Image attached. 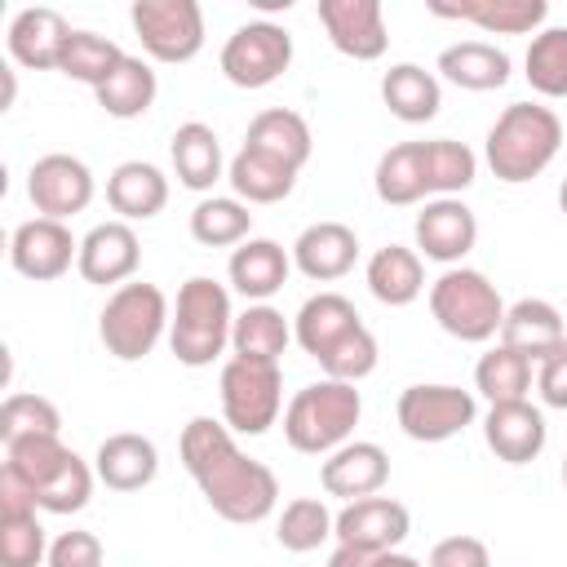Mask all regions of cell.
<instances>
[{
    "mask_svg": "<svg viewBox=\"0 0 567 567\" xmlns=\"http://www.w3.org/2000/svg\"><path fill=\"white\" fill-rule=\"evenodd\" d=\"M337 532V514L319 501V496H297L279 509V523H275V540L288 549V554H310L319 549L323 540H332Z\"/></svg>",
    "mask_w": 567,
    "mask_h": 567,
    "instance_id": "f35d334b",
    "label": "cell"
},
{
    "mask_svg": "<svg viewBox=\"0 0 567 567\" xmlns=\"http://www.w3.org/2000/svg\"><path fill=\"white\" fill-rule=\"evenodd\" d=\"M430 13L470 22V27L487 31V35H532V31H545L549 4L545 0H461V4L434 0Z\"/></svg>",
    "mask_w": 567,
    "mask_h": 567,
    "instance_id": "603a6c76",
    "label": "cell"
},
{
    "mask_svg": "<svg viewBox=\"0 0 567 567\" xmlns=\"http://www.w3.org/2000/svg\"><path fill=\"white\" fill-rule=\"evenodd\" d=\"M93 474L97 483H106L111 492H142L155 483L159 474V452L146 434H133V430H120V434H106L93 452Z\"/></svg>",
    "mask_w": 567,
    "mask_h": 567,
    "instance_id": "7402d4cb",
    "label": "cell"
},
{
    "mask_svg": "<svg viewBox=\"0 0 567 567\" xmlns=\"http://www.w3.org/2000/svg\"><path fill=\"white\" fill-rule=\"evenodd\" d=\"M372 558H377V554H368V549H359V545H337V549L328 554V567H372Z\"/></svg>",
    "mask_w": 567,
    "mask_h": 567,
    "instance_id": "681fc988",
    "label": "cell"
},
{
    "mask_svg": "<svg viewBox=\"0 0 567 567\" xmlns=\"http://www.w3.org/2000/svg\"><path fill=\"white\" fill-rule=\"evenodd\" d=\"M412 235H416V252L425 261L461 266L474 252V244H478V217H474V208L461 195L425 199L416 221H412Z\"/></svg>",
    "mask_w": 567,
    "mask_h": 567,
    "instance_id": "4fadbf2b",
    "label": "cell"
},
{
    "mask_svg": "<svg viewBox=\"0 0 567 567\" xmlns=\"http://www.w3.org/2000/svg\"><path fill=\"white\" fill-rule=\"evenodd\" d=\"M288 270H292V248H284L275 239H261V235L257 239H244L230 252V261H226V279H230V288L248 306L270 301L288 284Z\"/></svg>",
    "mask_w": 567,
    "mask_h": 567,
    "instance_id": "44dd1931",
    "label": "cell"
},
{
    "mask_svg": "<svg viewBox=\"0 0 567 567\" xmlns=\"http://www.w3.org/2000/svg\"><path fill=\"white\" fill-rule=\"evenodd\" d=\"M558 208H563V217H567V177H563V186H558Z\"/></svg>",
    "mask_w": 567,
    "mask_h": 567,
    "instance_id": "f5cc1de1",
    "label": "cell"
},
{
    "mask_svg": "<svg viewBox=\"0 0 567 567\" xmlns=\"http://www.w3.org/2000/svg\"><path fill=\"white\" fill-rule=\"evenodd\" d=\"M31 434H62V412L53 399L18 390L0 403V443L31 439Z\"/></svg>",
    "mask_w": 567,
    "mask_h": 567,
    "instance_id": "7bdbcfd3",
    "label": "cell"
},
{
    "mask_svg": "<svg viewBox=\"0 0 567 567\" xmlns=\"http://www.w3.org/2000/svg\"><path fill=\"white\" fill-rule=\"evenodd\" d=\"M377 359H381V350H377V337L368 332V323H359L354 332H346L323 359H315L319 368H323V377H332V381H350V385H359L363 377H372L377 372Z\"/></svg>",
    "mask_w": 567,
    "mask_h": 567,
    "instance_id": "f6af8a7d",
    "label": "cell"
},
{
    "mask_svg": "<svg viewBox=\"0 0 567 567\" xmlns=\"http://www.w3.org/2000/svg\"><path fill=\"white\" fill-rule=\"evenodd\" d=\"M44 567H102V540L84 527L58 532L49 540V563Z\"/></svg>",
    "mask_w": 567,
    "mask_h": 567,
    "instance_id": "bcb514c9",
    "label": "cell"
},
{
    "mask_svg": "<svg viewBox=\"0 0 567 567\" xmlns=\"http://www.w3.org/2000/svg\"><path fill=\"white\" fill-rule=\"evenodd\" d=\"M523 75L540 97H567V27H545L532 35Z\"/></svg>",
    "mask_w": 567,
    "mask_h": 567,
    "instance_id": "60d3db41",
    "label": "cell"
},
{
    "mask_svg": "<svg viewBox=\"0 0 567 567\" xmlns=\"http://www.w3.org/2000/svg\"><path fill=\"white\" fill-rule=\"evenodd\" d=\"M354 261H359V235L346 221H310L292 239V266L315 284L346 279Z\"/></svg>",
    "mask_w": 567,
    "mask_h": 567,
    "instance_id": "ffe728a7",
    "label": "cell"
},
{
    "mask_svg": "<svg viewBox=\"0 0 567 567\" xmlns=\"http://www.w3.org/2000/svg\"><path fill=\"white\" fill-rule=\"evenodd\" d=\"M368 292L381 301V306H412L421 292H425V261L416 248H403V244H385L368 257Z\"/></svg>",
    "mask_w": 567,
    "mask_h": 567,
    "instance_id": "4dcf8cb0",
    "label": "cell"
},
{
    "mask_svg": "<svg viewBox=\"0 0 567 567\" xmlns=\"http://www.w3.org/2000/svg\"><path fill=\"white\" fill-rule=\"evenodd\" d=\"M120 62H124V49H120L111 35H97V31H71L58 71H62L66 80H80V84L97 89Z\"/></svg>",
    "mask_w": 567,
    "mask_h": 567,
    "instance_id": "b9f144b4",
    "label": "cell"
},
{
    "mask_svg": "<svg viewBox=\"0 0 567 567\" xmlns=\"http://www.w3.org/2000/svg\"><path fill=\"white\" fill-rule=\"evenodd\" d=\"M483 439L496 452V461L505 465H527L545 452L549 443V425L545 412L532 399H514V403H492L483 416Z\"/></svg>",
    "mask_w": 567,
    "mask_h": 567,
    "instance_id": "e0dca14e",
    "label": "cell"
},
{
    "mask_svg": "<svg viewBox=\"0 0 567 567\" xmlns=\"http://www.w3.org/2000/svg\"><path fill=\"white\" fill-rule=\"evenodd\" d=\"M425 567H492V549H487L478 536L456 532V536H443V540L430 549Z\"/></svg>",
    "mask_w": 567,
    "mask_h": 567,
    "instance_id": "7dc6e473",
    "label": "cell"
},
{
    "mask_svg": "<svg viewBox=\"0 0 567 567\" xmlns=\"http://www.w3.org/2000/svg\"><path fill=\"white\" fill-rule=\"evenodd\" d=\"M536 381V363L509 346H492L478 363H474V390L487 399V403H514V399H527Z\"/></svg>",
    "mask_w": 567,
    "mask_h": 567,
    "instance_id": "8d00e7d4",
    "label": "cell"
},
{
    "mask_svg": "<svg viewBox=\"0 0 567 567\" xmlns=\"http://www.w3.org/2000/svg\"><path fill=\"white\" fill-rule=\"evenodd\" d=\"M563 487H567V456H563Z\"/></svg>",
    "mask_w": 567,
    "mask_h": 567,
    "instance_id": "db71d44e",
    "label": "cell"
},
{
    "mask_svg": "<svg viewBox=\"0 0 567 567\" xmlns=\"http://www.w3.org/2000/svg\"><path fill=\"white\" fill-rule=\"evenodd\" d=\"M182 465L195 478L199 496L208 501V509L226 523H261L275 514L279 505V478L266 461L248 456L226 421L213 416H190L182 430Z\"/></svg>",
    "mask_w": 567,
    "mask_h": 567,
    "instance_id": "6da1fadb",
    "label": "cell"
},
{
    "mask_svg": "<svg viewBox=\"0 0 567 567\" xmlns=\"http://www.w3.org/2000/svg\"><path fill=\"white\" fill-rule=\"evenodd\" d=\"M155 93H159V80H155V71H151V62L128 58V53H124V62L93 89L97 106H102L111 120H137V115H146V111L155 106Z\"/></svg>",
    "mask_w": 567,
    "mask_h": 567,
    "instance_id": "836d02e7",
    "label": "cell"
},
{
    "mask_svg": "<svg viewBox=\"0 0 567 567\" xmlns=\"http://www.w3.org/2000/svg\"><path fill=\"white\" fill-rule=\"evenodd\" d=\"M217 62L235 89H266L292 66V35H288V27H279L270 18L244 22L226 35Z\"/></svg>",
    "mask_w": 567,
    "mask_h": 567,
    "instance_id": "ba28073f",
    "label": "cell"
},
{
    "mask_svg": "<svg viewBox=\"0 0 567 567\" xmlns=\"http://www.w3.org/2000/svg\"><path fill=\"white\" fill-rule=\"evenodd\" d=\"M567 337L558 306H549L545 297H523L514 306H505V323H501V346L527 354L532 363H540L558 341Z\"/></svg>",
    "mask_w": 567,
    "mask_h": 567,
    "instance_id": "f1b7e54d",
    "label": "cell"
},
{
    "mask_svg": "<svg viewBox=\"0 0 567 567\" xmlns=\"http://www.w3.org/2000/svg\"><path fill=\"white\" fill-rule=\"evenodd\" d=\"M292 341V328L284 319V310H275L270 301L248 306L244 315H235V332H230V350L235 359H252V363H279L284 350Z\"/></svg>",
    "mask_w": 567,
    "mask_h": 567,
    "instance_id": "e575fe53",
    "label": "cell"
},
{
    "mask_svg": "<svg viewBox=\"0 0 567 567\" xmlns=\"http://www.w3.org/2000/svg\"><path fill=\"white\" fill-rule=\"evenodd\" d=\"M319 22L328 44L354 62H377L390 49L381 0H319Z\"/></svg>",
    "mask_w": 567,
    "mask_h": 567,
    "instance_id": "9a60e30c",
    "label": "cell"
},
{
    "mask_svg": "<svg viewBox=\"0 0 567 567\" xmlns=\"http://www.w3.org/2000/svg\"><path fill=\"white\" fill-rule=\"evenodd\" d=\"M434 71L456 84V89H470V93H492V89H505L509 84V53L487 44V40H461V44H447L434 62Z\"/></svg>",
    "mask_w": 567,
    "mask_h": 567,
    "instance_id": "4316f807",
    "label": "cell"
},
{
    "mask_svg": "<svg viewBox=\"0 0 567 567\" xmlns=\"http://www.w3.org/2000/svg\"><path fill=\"white\" fill-rule=\"evenodd\" d=\"M244 146H252V151H261V155H270V159H279V164L301 173L310 164L315 133H310L306 115H297L288 106H266V111L252 115V124L244 133Z\"/></svg>",
    "mask_w": 567,
    "mask_h": 567,
    "instance_id": "484cf974",
    "label": "cell"
},
{
    "mask_svg": "<svg viewBox=\"0 0 567 567\" xmlns=\"http://www.w3.org/2000/svg\"><path fill=\"white\" fill-rule=\"evenodd\" d=\"M319 483H323V492L337 496V501L377 496V492L390 483V456H385V447L372 443V439H350V443H341L332 456H323Z\"/></svg>",
    "mask_w": 567,
    "mask_h": 567,
    "instance_id": "ac0fdd59",
    "label": "cell"
},
{
    "mask_svg": "<svg viewBox=\"0 0 567 567\" xmlns=\"http://www.w3.org/2000/svg\"><path fill=\"white\" fill-rule=\"evenodd\" d=\"M430 315L434 323L470 346H483L492 337H501L505 323V301L496 292V284L483 270L470 266H447L434 284H430Z\"/></svg>",
    "mask_w": 567,
    "mask_h": 567,
    "instance_id": "5b68a950",
    "label": "cell"
},
{
    "mask_svg": "<svg viewBox=\"0 0 567 567\" xmlns=\"http://www.w3.org/2000/svg\"><path fill=\"white\" fill-rule=\"evenodd\" d=\"M168 323H173L168 297L146 279H128L106 297L97 315V337L106 354H115L120 363H137L159 346V337H168Z\"/></svg>",
    "mask_w": 567,
    "mask_h": 567,
    "instance_id": "8992f818",
    "label": "cell"
},
{
    "mask_svg": "<svg viewBox=\"0 0 567 567\" xmlns=\"http://www.w3.org/2000/svg\"><path fill=\"white\" fill-rule=\"evenodd\" d=\"M93 173L80 155H66V151H53V155H40L27 173V199L40 217H53V221H66L75 213H84L93 204Z\"/></svg>",
    "mask_w": 567,
    "mask_h": 567,
    "instance_id": "8fae6325",
    "label": "cell"
},
{
    "mask_svg": "<svg viewBox=\"0 0 567 567\" xmlns=\"http://www.w3.org/2000/svg\"><path fill=\"white\" fill-rule=\"evenodd\" d=\"M412 532V514L403 501L394 496H363V501H346L337 509V545H359L368 554H385L399 549Z\"/></svg>",
    "mask_w": 567,
    "mask_h": 567,
    "instance_id": "5bb4252c",
    "label": "cell"
},
{
    "mask_svg": "<svg viewBox=\"0 0 567 567\" xmlns=\"http://www.w3.org/2000/svg\"><path fill=\"white\" fill-rule=\"evenodd\" d=\"M363 416V394L350 381H310L301 385L284 408V439L292 452L306 456H332L341 443H350L354 425Z\"/></svg>",
    "mask_w": 567,
    "mask_h": 567,
    "instance_id": "3957f363",
    "label": "cell"
},
{
    "mask_svg": "<svg viewBox=\"0 0 567 567\" xmlns=\"http://www.w3.org/2000/svg\"><path fill=\"white\" fill-rule=\"evenodd\" d=\"M372 186H377V199L390 204V208H408V204L430 199V190H425V142H399V146H390L377 159Z\"/></svg>",
    "mask_w": 567,
    "mask_h": 567,
    "instance_id": "d6a6232c",
    "label": "cell"
},
{
    "mask_svg": "<svg viewBox=\"0 0 567 567\" xmlns=\"http://www.w3.org/2000/svg\"><path fill=\"white\" fill-rule=\"evenodd\" d=\"M0 71H4V111H9L18 97V80H13V66H0Z\"/></svg>",
    "mask_w": 567,
    "mask_h": 567,
    "instance_id": "816d5d0a",
    "label": "cell"
},
{
    "mask_svg": "<svg viewBox=\"0 0 567 567\" xmlns=\"http://www.w3.org/2000/svg\"><path fill=\"white\" fill-rule=\"evenodd\" d=\"M190 239L204 248H239L252 239V213L235 195H204L190 208Z\"/></svg>",
    "mask_w": 567,
    "mask_h": 567,
    "instance_id": "d590c367",
    "label": "cell"
},
{
    "mask_svg": "<svg viewBox=\"0 0 567 567\" xmlns=\"http://www.w3.org/2000/svg\"><path fill=\"white\" fill-rule=\"evenodd\" d=\"M558 146H563V120L549 106H540V102H509L496 115V124L487 128L483 159H487L496 182L523 186V182L540 177L554 164Z\"/></svg>",
    "mask_w": 567,
    "mask_h": 567,
    "instance_id": "7a4b0ae2",
    "label": "cell"
},
{
    "mask_svg": "<svg viewBox=\"0 0 567 567\" xmlns=\"http://www.w3.org/2000/svg\"><path fill=\"white\" fill-rule=\"evenodd\" d=\"M372 567H425V563L412 558V554H403V549H385V554L372 558Z\"/></svg>",
    "mask_w": 567,
    "mask_h": 567,
    "instance_id": "f907efd6",
    "label": "cell"
},
{
    "mask_svg": "<svg viewBox=\"0 0 567 567\" xmlns=\"http://www.w3.org/2000/svg\"><path fill=\"white\" fill-rule=\"evenodd\" d=\"M381 102L403 124H430L443 106V89H439L434 71H425L416 62H394L381 75Z\"/></svg>",
    "mask_w": 567,
    "mask_h": 567,
    "instance_id": "f546056e",
    "label": "cell"
},
{
    "mask_svg": "<svg viewBox=\"0 0 567 567\" xmlns=\"http://www.w3.org/2000/svg\"><path fill=\"white\" fill-rule=\"evenodd\" d=\"M106 204L120 221H151L168 204V177L146 159H124L106 177Z\"/></svg>",
    "mask_w": 567,
    "mask_h": 567,
    "instance_id": "d4e9b609",
    "label": "cell"
},
{
    "mask_svg": "<svg viewBox=\"0 0 567 567\" xmlns=\"http://www.w3.org/2000/svg\"><path fill=\"white\" fill-rule=\"evenodd\" d=\"M49 563V532L35 514H0V567Z\"/></svg>",
    "mask_w": 567,
    "mask_h": 567,
    "instance_id": "ee69618b",
    "label": "cell"
},
{
    "mask_svg": "<svg viewBox=\"0 0 567 567\" xmlns=\"http://www.w3.org/2000/svg\"><path fill=\"white\" fill-rule=\"evenodd\" d=\"M230 332H235V310H230L226 284H217L208 275H190L177 288L173 323H168V350L177 354V363L208 368L213 359L226 354Z\"/></svg>",
    "mask_w": 567,
    "mask_h": 567,
    "instance_id": "277c9868",
    "label": "cell"
},
{
    "mask_svg": "<svg viewBox=\"0 0 567 567\" xmlns=\"http://www.w3.org/2000/svg\"><path fill=\"white\" fill-rule=\"evenodd\" d=\"M536 394L545 408H567V337L536 363Z\"/></svg>",
    "mask_w": 567,
    "mask_h": 567,
    "instance_id": "c3c4849f",
    "label": "cell"
},
{
    "mask_svg": "<svg viewBox=\"0 0 567 567\" xmlns=\"http://www.w3.org/2000/svg\"><path fill=\"white\" fill-rule=\"evenodd\" d=\"M128 22L151 62H190L204 49V9L195 0H133Z\"/></svg>",
    "mask_w": 567,
    "mask_h": 567,
    "instance_id": "9c48e42d",
    "label": "cell"
},
{
    "mask_svg": "<svg viewBox=\"0 0 567 567\" xmlns=\"http://www.w3.org/2000/svg\"><path fill=\"white\" fill-rule=\"evenodd\" d=\"M394 416H399V430L412 439V443H447L456 439L461 430L474 425L478 416V399L474 390H461V385H408L394 403Z\"/></svg>",
    "mask_w": 567,
    "mask_h": 567,
    "instance_id": "30bf717a",
    "label": "cell"
},
{
    "mask_svg": "<svg viewBox=\"0 0 567 567\" xmlns=\"http://www.w3.org/2000/svg\"><path fill=\"white\" fill-rule=\"evenodd\" d=\"M71 31H75V27H71L58 9H49V4H27V9L13 13L4 44H9V58H13L18 66H27V71H58Z\"/></svg>",
    "mask_w": 567,
    "mask_h": 567,
    "instance_id": "d6986e66",
    "label": "cell"
},
{
    "mask_svg": "<svg viewBox=\"0 0 567 567\" xmlns=\"http://www.w3.org/2000/svg\"><path fill=\"white\" fill-rule=\"evenodd\" d=\"M71 456H75V452L62 443V434H31V439L4 443V465H0V470H9V474L35 496Z\"/></svg>",
    "mask_w": 567,
    "mask_h": 567,
    "instance_id": "74e56055",
    "label": "cell"
},
{
    "mask_svg": "<svg viewBox=\"0 0 567 567\" xmlns=\"http://www.w3.org/2000/svg\"><path fill=\"white\" fill-rule=\"evenodd\" d=\"M226 182H230L235 199H244V204H279L292 195L297 168H288V164H279L252 146H239L226 164Z\"/></svg>",
    "mask_w": 567,
    "mask_h": 567,
    "instance_id": "1f68e13d",
    "label": "cell"
},
{
    "mask_svg": "<svg viewBox=\"0 0 567 567\" xmlns=\"http://www.w3.org/2000/svg\"><path fill=\"white\" fill-rule=\"evenodd\" d=\"M75 261H80V239L71 235L66 221L27 217V221H18L13 235H9V266H13L22 279L49 284V279H62Z\"/></svg>",
    "mask_w": 567,
    "mask_h": 567,
    "instance_id": "7c38bea8",
    "label": "cell"
},
{
    "mask_svg": "<svg viewBox=\"0 0 567 567\" xmlns=\"http://www.w3.org/2000/svg\"><path fill=\"white\" fill-rule=\"evenodd\" d=\"M142 266V244L137 230L128 221H97L84 239H80V279L97 284V288H124Z\"/></svg>",
    "mask_w": 567,
    "mask_h": 567,
    "instance_id": "2e32d148",
    "label": "cell"
},
{
    "mask_svg": "<svg viewBox=\"0 0 567 567\" xmlns=\"http://www.w3.org/2000/svg\"><path fill=\"white\" fill-rule=\"evenodd\" d=\"M474 177H478V155L465 142H452V137L425 142V190H430V199L461 195L465 186H474Z\"/></svg>",
    "mask_w": 567,
    "mask_h": 567,
    "instance_id": "ab89813d",
    "label": "cell"
},
{
    "mask_svg": "<svg viewBox=\"0 0 567 567\" xmlns=\"http://www.w3.org/2000/svg\"><path fill=\"white\" fill-rule=\"evenodd\" d=\"M168 159H173V173L186 190H213L221 177H226V155H221V137L199 124V120H186L173 128L168 137Z\"/></svg>",
    "mask_w": 567,
    "mask_h": 567,
    "instance_id": "cb8c5ba5",
    "label": "cell"
},
{
    "mask_svg": "<svg viewBox=\"0 0 567 567\" xmlns=\"http://www.w3.org/2000/svg\"><path fill=\"white\" fill-rule=\"evenodd\" d=\"M221 394V421L230 434H266L284 412V372L279 363H252V359H226L217 377Z\"/></svg>",
    "mask_w": 567,
    "mask_h": 567,
    "instance_id": "52a82bcc",
    "label": "cell"
},
{
    "mask_svg": "<svg viewBox=\"0 0 567 567\" xmlns=\"http://www.w3.org/2000/svg\"><path fill=\"white\" fill-rule=\"evenodd\" d=\"M363 319L354 310V301H346L341 292H315L301 301L297 319H292V337L310 359H323L346 332H354Z\"/></svg>",
    "mask_w": 567,
    "mask_h": 567,
    "instance_id": "83f0119b",
    "label": "cell"
}]
</instances>
